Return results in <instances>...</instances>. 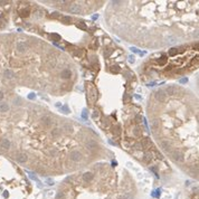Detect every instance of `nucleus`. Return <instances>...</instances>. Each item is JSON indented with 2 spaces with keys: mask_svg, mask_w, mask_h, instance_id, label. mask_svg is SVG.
I'll return each instance as SVG.
<instances>
[{
  "mask_svg": "<svg viewBox=\"0 0 199 199\" xmlns=\"http://www.w3.org/2000/svg\"><path fill=\"white\" fill-rule=\"evenodd\" d=\"M164 93H167L169 95H175L177 93V87H175V86H169V87L165 89Z\"/></svg>",
  "mask_w": 199,
  "mask_h": 199,
  "instance_id": "f8f14e48",
  "label": "nucleus"
},
{
  "mask_svg": "<svg viewBox=\"0 0 199 199\" xmlns=\"http://www.w3.org/2000/svg\"><path fill=\"white\" fill-rule=\"evenodd\" d=\"M70 75H72V72H70L69 69H67V68L64 69L63 72L60 73V76L63 77V78H65V80H66V78H69V77H70Z\"/></svg>",
  "mask_w": 199,
  "mask_h": 199,
  "instance_id": "4468645a",
  "label": "nucleus"
},
{
  "mask_svg": "<svg viewBox=\"0 0 199 199\" xmlns=\"http://www.w3.org/2000/svg\"><path fill=\"white\" fill-rule=\"evenodd\" d=\"M135 122H138V123L141 122V117H140V115H136V117H135Z\"/></svg>",
  "mask_w": 199,
  "mask_h": 199,
  "instance_id": "473e14b6",
  "label": "nucleus"
},
{
  "mask_svg": "<svg viewBox=\"0 0 199 199\" xmlns=\"http://www.w3.org/2000/svg\"><path fill=\"white\" fill-rule=\"evenodd\" d=\"M63 21L64 23H70V21H72V18L68 17V16H65V17L63 18Z\"/></svg>",
  "mask_w": 199,
  "mask_h": 199,
  "instance_id": "5701e85b",
  "label": "nucleus"
},
{
  "mask_svg": "<svg viewBox=\"0 0 199 199\" xmlns=\"http://www.w3.org/2000/svg\"><path fill=\"white\" fill-rule=\"evenodd\" d=\"M41 124L45 126V128H49V126H52L54 122H53V120L51 117H48V115H45V117L41 118Z\"/></svg>",
  "mask_w": 199,
  "mask_h": 199,
  "instance_id": "7ed1b4c3",
  "label": "nucleus"
},
{
  "mask_svg": "<svg viewBox=\"0 0 199 199\" xmlns=\"http://www.w3.org/2000/svg\"><path fill=\"white\" fill-rule=\"evenodd\" d=\"M62 133V129H54L52 131V135L54 136V138H58V136L60 135Z\"/></svg>",
  "mask_w": 199,
  "mask_h": 199,
  "instance_id": "f3484780",
  "label": "nucleus"
},
{
  "mask_svg": "<svg viewBox=\"0 0 199 199\" xmlns=\"http://www.w3.org/2000/svg\"><path fill=\"white\" fill-rule=\"evenodd\" d=\"M83 118H84V119L87 118V115H86V112H85V111H83Z\"/></svg>",
  "mask_w": 199,
  "mask_h": 199,
  "instance_id": "ea45409f",
  "label": "nucleus"
},
{
  "mask_svg": "<svg viewBox=\"0 0 199 199\" xmlns=\"http://www.w3.org/2000/svg\"><path fill=\"white\" fill-rule=\"evenodd\" d=\"M152 156H153V153H152V152H147L146 154H144V160H146L147 162L151 161V160H152Z\"/></svg>",
  "mask_w": 199,
  "mask_h": 199,
  "instance_id": "a211bd4d",
  "label": "nucleus"
},
{
  "mask_svg": "<svg viewBox=\"0 0 199 199\" xmlns=\"http://www.w3.org/2000/svg\"><path fill=\"white\" fill-rule=\"evenodd\" d=\"M83 178H84V180H85V181L91 182V181H92V180L94 179V175H93L92 172H86V173H84Z\"/></svg>",
  "mask_w": 199,
  "mask_h": 199,
  "instance_id": "ddd939ff",
  "label": "nucleus"
},
{
  "mask_svg": "<svg viewBox=\"0 0 199 199\" xmlns=\"http://www.w3.org/2000/svg\"><path fill=\"white\" fill-rule=\"evenodd\" d=\"M47 182H48V185H53V179H47Z\"/></svg>",
  "mask_w": 199,
  "mask_h": 199,
  "instance_id": "4c0bfd02",
  "label": "nucleus"
},
{
  "mask_svg": "<svg viewBox=\"0 0 199 199\" xmlns=\"http://www.w3.org/2000/svg\"><path fill=\"white\" fill-rule=\"evenodd\" d=\"M111 53H112V51H111V49H109V51H106V52L104 53V55H105V57H109V56L111 55Z\"/></svg>",
  "mask_w": 199,
  "mask_h": 199,
  "instance_id": "7c9ffc66",
  "label": "nucleus"
},
{
  "mask_svg": "<svg viewBox=\"0 0 199 199\" xmlns=\"http://www.w3.org/2000/svg\"><path fill=\"white\" fill-rule=\"evenodd\" d=\"M21 16L23 17H27L28 16V10H23L21 11Z\"/></svg>",
  "mask_w": 199,
  "mask_h": 199,
  "instance_id": "c85d7f7f",
  "label": "nucleus"
},
{
  "mask_svg": "<svg viewBox=\"0 0 199 199\" xmlns=\"http://www.w3.org/2000/svg\"><path fill=\"white\" fill-rule=\"evenodd\" d=\"M62 130H64L65 132H72L73 126H72V124H69V123H65L64 125H63V129H62Z\"/></svg>",
  "mask_w": 199,
  "mask_h": 199,
  "instance_id": "dca6fc26",
  "label": "nucleus"
},
{
  "mask_svg": "<svg viewBox=\"0 0 199 199\" xmlns=\"http://www.w3.org/2000/svg\"><path fill=\"white\" fill-rule=\"evenodd\" d=\"M28 160V157L26 153H18L17 154V161L20 163H25Z\"/></svg>",
  "mask_w": 199,
  "mask_h": 199,
  "instance_id": "0eeeda50",
  "label": "nucleus"
},
{
  "mask_svg": "<svg viewBox=\"0 0 199 199\" xmlns=\"http://www.w3.org/2000/svg\"><path fill=\"white\" fill-rule=\"evenodd\" d=\"M56 153H57V150H56V149H52V150L49 151V154H51L52 157H54V156L56 154Z\"/></svg>",
  "mask_w": 199,
  "mask_h": 199,
  "instance_id": "b1692460",
  "label": "nucleus"
},
{
  "mask_svg": "<svg viewBox=\"0 0 199 199\" xmlns=\"http://www.w3.org/2000/svg\"><path fill=\"white\" fill-rule=\"evenodd\" d=\"M168 40H169L168 44H175L176 41H177V39H176L173 36H169V37H168Z\"/></svg>",
  "mask_w": 199,
  "mask_h": 199,
  "instance_id": "6ab92c4d",
  "label": "nucleus"
},
{
  "mask_svg": "<svg viewBox=\"0 0 199 199\" xmlns=\"http://www.w3.org/2000/svg\"><path fill=\"white\" fill-rule=\"evenodd\" d=\"M93 117H94V118H97V117H98V112H97V111H95V112H94Z\"/></svg>",
  "mask_w": 199,
  "mask_h": 199,
  "instance_id": "e433bc0d",
  "label": "nucleus"
},
{
  "mask_svg": "<svg viewBox=\"0 0 199 199\" xmlns=\"http://www.w3.org/2000/svg\"><path fill=\"white\" fill-rule=\"evenodd\" d=\"M69 12H73V14H81L82 9L78 5H72L69 7Z\"/></svg>",
  "mask_w": 199,
  "mask_h": 199,
  "instance_id": "1a4fd4ad",
  "label": "nucleus"
},
{
  "mask_svg": "<svg viewBox=\"0 0 199 199\" xmlns=\"http://www.w3.org/2000/svg\"><path fill=\"white\" fill-rule=\"evenodd\" d=\"M153 153H154V154H156V157H157V158H158V159H160V160H161V159H162V158H163V157H162V156H161V154H160V153H159V152H157V151H153Z\"/></svg>",
  "mask_w": 199,
  "mask_h": 199,
  "instance_id": "393cba45",
  "label": "nucleus"
},
{
  "mask_svg": "<svg viewBox=\"0 0 199 199\" xmlns=\"http://www.w3.org/2000/svg\"><path fill=\"white\" fill-rule=\"evenodd\" d=\"M161 148H162L164 151L168 152L170 150V142H168V141H162V142H161Z\"/></svg>",
  "mask_w": 199,
  "mask_h": 199,
  "instance_id": "2eb2a0df",
  "label": "nucleus"
},
{
  "mask_svg": "<svg viewBox=\"0 0 199 199\" xmlns=\"http://www.w3.org/2000/svg\"><path fill=\"white\" fill-rule=\"evenodd\" d=\"M133 133H134L135 136H139V135H141V133H142V131H141L139 128H135V129L133 130Z\"/></svg>",
  "mask_w": 199,
  "mask_h": 199,
  "instance_id": "aec40b11",
  "label": "nucleus"
},
{
  "mask_svg": "<svg viewBox=\"0 0 199 199\" xmlns=\"http://www.w3.org/2000/svg\"><path fill=\"white\" fill-rule=\"evenodd\" d=\"M16 49H17V52L18 53H25L26 52V49H27V45L25 44V43H17V46H16Z\"/></svg>",
  "mask_w": 199,
  "mask_h": 199,
  "instance_id": "423d86ee",
  "label": "nucleus"
},
{
  "mask_svg": "<svg viewBox=\"0 0 199 199\" xmlns=\"http://www.w3.org/2000/svg\"><path fill=\"white\" fill-rule=\"evenodd\" d=\"M3 75H5V77L8 78V80H11V78L15 77V73H14V70H11V69H6L5 72H3Z\"/></svg>",
  "mask_w": 199,
  "mask_h": 199,
  "instance_id": "9d476101",
  "label": "nucleus"
},
{
  "mask_svg": "<svg viewBox=\"0 0 199 199\" xmlns=\"http://www.w3.org/2000/svg\"><path fill=\"white\" fill-rule=\"evenodd\" d=\"M112 70H113V72H115V73H118L119 70H120L119 66H113V68H112Z\"/></svg>",
  "mask_w": 199,
  "mask_h": 199,
  "instance_id": "c756f323",
  "label": "nucleus"
},
{
  "mask_svg": "<svg viewBox=\"0 0 199 199\" xmlns=\"http://www.w3.org/2000/svg\"><path fill=\"white\" fill-rule=\"evenodd\" d=\"M171 158L176 162H181V161H184V154L179 151H173L171 153Z\"/></svg>",
  "mask_w": 199,
  "mask_h": 199,
  "instance_id": "f03ea898",
  "label": "nucleus"
},
{
  "mask_svg": "<svg viewBox=\"0 0 199 199\" xmlns=\"http://www.w3.org/2000/svg\"><path fill=\"white\" fill-rule=\"evenodd\" d=\"M52 37H53V38H54V39H56V41H57V40H59V39H60V37H59L58 35H56V34H53V35H52Z\"/></svg>",
  "mask_w": 199,
  "mask_h": 199,
  "instance_id": "cd10ccee",
  "label": "nucleus"
},
{
  "mask_svg": "<svg viewBox=\"0 0 199 199\" xmlns=\"http://www.w3.org/2000/svg\"><path fill=\"white\" fill-rule=\"evenodd\" d=\"M165 62H167V58H165V57H162V59L159 60V65H163Z\"/></svg>",
  "mask_w": 199,
  "mask_h": 199,
  "instance_id": "a878e982",
  "label": "nucleus"
},
{
  "mask_svg": "<svg viewBox=\"0 0 199 199\" xmlns=\"http://www.w3.org/2000/svg\"><path fill=\"white\" fill-rule=\"evenodd\" d=\"M130 96H129V95H128V94H125V95H124V96H123V102L124 103H129V101H130Z\"/></svg>",
  "mask_w": 199,
  "mask_h": 199,
  "instance_id": "4be33fe9",
  "label": "nucleus"
},
{
  "mask_svg": "<svg viewBox=\"0 0 199 199\" xmlns=\"http://www.w3.org/2000/svg\"><path fill=\"white\" fill-rule=\"evenodd\" d=\"M135 148L138 149V150H141V149H143V148H142V146H141V143H138V144H136Z\"/></svg>",
  "mask_w": 199,
  "mask_h": 199,
  "instance_id": "72a5a7b5",
  "label": "nucleus"
},
{
  "mask_svg": "<svg viewBox=\"0 0 199 199\" xmlns=\"http://www.w3.org/2000/svg\"><path fill=\"white\" fill-rule=\"evenodd\" d=\"M86 148H87L89 150H94V149L97 148V144L94 140H89L87 142H86Z\"/></svg>",
  "mask_w": 199,
  "mask_h": 199,
  "instance_id": "6e6552de",
  "label": "nucleus"
},
{
  "mask_svg": "<svg viewBox=\"0 0 199 199\" xmlns=\"http://www.w3.org/2000/svg\"><path fill=\"white\" fill-rule=\"evenodd\" d=\"M77 27H80V28H85V25H84V24H78V25H77Z\"/></svg>",
  "mask_w": 199,
  "mask_h": 199,
  "instance_id": "c9c22d12",
  "label": "nucleus"
},
{
  "mask_svg": "<svg viewBox=\"0 0 199 199\" xmlns=\"http://www.w3.org/2000/svg\"><path fill=\"white\" fill-rule=\"evenodd\" d=\"M130 62L131 63H134V57L133 56H130Z\"/></svg>",
  "mask_w": 199,
  "mask_h": 199,
  "instance_id": "58836bf2",
  "label": "nucleus"
},
{
  "mask_svg": "<svg viewBox=\"0 0 199 199\" xmlns=\"http://www.w3.org/2000/svg\"><path fill=\"white\" fill-rule=\"evenodd\" d=\"M9 111V105L6 102H0V112L1 113H5V112Z\"/></svg>",
  "mask_w": 199,
  "mask_h": 199,
  "instance_id": "9b49d317",
  "label": "nucleus"
},
{
  "mask_svg": "<svg viewBox=\"0 0 199 199\" xmlns=\"http://www.w3.org/2000/svg\"><path fill=\"white\" fill-rule=\"evenodd\" d=\"M75 55L76 56H82V51L81 49H77V51L75 52Z\"/></svg>",
  "mask_w": 199,
  "mask_h": 199,
  "instance_id": "2f4dec72",
  "label": "nucleus"
},
{
  "mask_svg": "<svg viewBox=\"0 0 199 199\" xmlns=\"http://www.w3.org/2000/svg\"><path fill=\"white\" fill-rule=\"evenodd\" d=\"M29 98H35V95H32V94H30V95H29Z\"/></svg>",
  "mask_w": 199,
  "mask_h": 199,
  "instance_id": "79ce46f5",
  "label": "nucleus"
},
{
  "mask_svg": "<svg viewBox=\"0 0 199 199\" xmlns=\"http://www.w3.org/2000/svg\"><path fill=\"white\" fill-rule=\"evenodd\" d=\"M83 158V156H82V153L80 151H77V150H74L69 153V159L73 161V162H78V161H81Z\"/></svg>",
  "mask_w": 199,
  "mask_h": 199,
  "instance_id": "f257e3e1",
  "label": "nucleus"
},
{
  "mask_svg": "<svg viewBox=\"0 0 199 199\" xmlns=\"http://www.w3.org/2000/svg\"><path fill=\"white\" fill-rule=\"evenodd\" d=\"M10 146H11V143L8 139H2L1 142H0V147H1L3 150H8V149L10 148Z\"/></svg>",
  "mask_w": 199,
  "mask_h": 199,
  "instance_id": "39448f33",
  "label": "nucleus"
},
{
  "mask_svg": "<svg viewBox=\"0 0 199 199\" xmlns=\"http://www.w3.org/2000/svg\"><path fill=\"white\" fill-rule=\"evenodd\" d=\"M180 82H181V83H186V82H187V78H182Z\"/></svg>",
  "mask_w": 199,
  "mask_h": 199,
  "instance_id": "a19ab883",
  "label": "nucleus"
},
{
  "mask_svg": "<svg viewBox=\"0 0 199 199\" xmlns=\"http://www.w3.org/2000/svg\"><path fill=\"white\" fill-rule=\"evenodd\" d=\"M51 17H53V18H57V17H59V14H58V12H53V14L51 15Z\"/></svg>",
  "mask_w": 199,
  "mask_h": 199,
  "instance_id": "bb28decb",
  "label": "nucleus"
},
{
  "mask_svg": "<svg viewBox=\"0 0 199 199\" xmlns=\"http://www.w3.org/2000/svg\"><path fill=\"white\" fill-rule=\"evenodd\" d=\"M62 110L64 111V113H68V109H67V106H64V107H63V109H62Z\"/></svg>",
  "mask_w": 199,
  "mask_h": 199,
  "instance_id": "f704fd0d",
  "label": "nucleus"
},
{
  "mask_svg": "<svg viewBox=\"0 0 199 199\" xmlns=\"http://www.w3.org/2000/svg\"><path fill=\"white\" fill-rule=\"evenodd\" d=\"M177 53H178L177 48H171V49L169 51V55H170V56H173V55H176Z\"/></svg>",
  "mask_w": 199,
  "mask_h": 199,
  "instance_id": "412c9836",
  "label": "nucleus"
},
{
  "mask_svg": "<svg viewBox=\"0 0 199 199\" xmlns=\"http://www.w3.org/2000/svg\"><path fill=\"white\" fill-rule=\"evenodd\" d=\"M156 98L160 102H163L165 100V94H164V91L163 90H159L156 92Z\"/></svg>",
  "mask_w": 199,
  "mask_h": 199,
  "instance_id": "20e7f679",
  "label": "nucleus"
}]
</instances>
